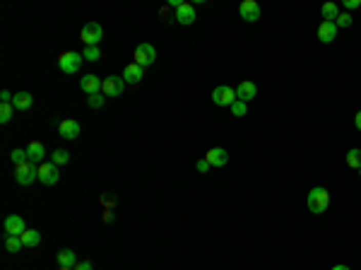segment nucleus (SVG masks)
I'll use <instances>...</instances> for the list:
<instances>
[{"instance_id": "nucleus-2", "label": "nucleus", "mask_w": 361, "mask_h": 270, "mask_svg": "<svg viewBox=\"0 0 361 270\" xmlns=\"http://www.w3.org/2000/svg\"><path fill=\"white\" fill-rule=\"evenodd\" d=\"M82 53H75V51H63L61 56H58V68L63 72H68V75H72V72L79 70V65H82Z\"/></svg>"}, {"instance_id": "nucleus-36", "label": "nucleus", "mask_w": 361, "mask_h": 270, "mask_svg": "<svg viewBox=\"0 0 361 270\" xmlns=\"http://www.w3.org/2000/svg\"><path fill=\"white\" fill-rule=\"evenodd\" d=\"M354 123H356V128H359V130H361V111L356 113V116H354Z\"/></svg>"}, {"instance_id": "nucleus-9", "label": "nucleus", "mask_w": 361, "mask_h": 270, "mask_svg": "<svg viewBox=\"0 0 361 270\" xmlns=\"http://www.w3.org/2000/svg\"><path fill=\"white\" fill-rule=\"evenodd\" d=\"M102 82H104V80H99L96 75H92V72H89V75H85V78L79 80V89H82L87 97L99 94V92H102Z\"/></svg>"}, {"instance_id": "nucleus-17", "label": "nucleus", "mask_w": 361, "mask_h": 270, "mask_svg": "<svg viewBox=\"0 0 361 270\" xmlns=\"http://www.w3.org/2000/svg\"><path fill=\"white\" fill-rule=\"evenodd\" d=\"M318 39H320L323 44L335 41V39H337V24H335V22H323L320 27H318Z\"/></svg>"}, {"instance_id": "nucleus-23", "label": "nucleus", "mask_w": 361, "mask_h": 270, "mask_svg": "<svg viewBox=\"0 0 361 270\" xmlns=\"http://www.w3.org/2000/svg\"><path fill=\"white\" fill-rule=\"evenodd\" d=\"M347 167L349 169H359L361 167V150H349L347 152Z\"/></svg>"}, {"instance_id": "nucleus-37", "label": "nucleus", "mask_w": 361, "mask_h": 270, "mask_svg": "<svg viewBox=\"0 0 361 270\" xmlns=\"http://www.w3.org/2000/svg\"><path fill=\"white\" fill-rule=\"evenodd\" d=\"M332 270H349V268H347V265H335Z\"/></svg>"}, {"instance_id": "nucleus-1", "label": "nucleus", "mask_w": 361, "mask_h": 270, "mask_svg": "<svg viewBox=\"0 0 361 270\" xmlns=\"http://www.w3.org/2000/svg\"><path fill=\"white\" fill-rule=\"evenodd\" d=\"M330 205V193L325 191V188H313V191L308 193V210L313 215H323L325 210H328Z\"/></svg>"}, {"instance_id": "nucleus-30", "label": "nucleus", "mask_w": 361, "mask_h": 270, "mask_svg": "<svg viewBox=\"0 0 361 270\" xmlns=\"http://www.w3.org/2000/svg\"><path fill=\"white\" fill-rule=\"evenodd\" d=\"M10 159H12L15 167H19V164H24V162H29V159H27V150H12Z\"/></svg>"}, {"instance_id": "nucleus-14", "label": "nucleus", "mask_w": 361, "mask_h": 270, "mask_svg": "<svg viewBox=\"0 0 361 270\" xmlns=\"http://www.w3.org/2000/svg\"><path fill=\"white\" fill-rule=\"evenodd\" d=\"M205 159L210 162V167H224L229 162V152L224 147H212V150H207Z\"/></svg>"}, {"instance_id": "nucleus-25", "label": "nucleus", "mask_w": 361, "mask_h": 270, "mask_svg": "<svg viewBox=\"0 0 361 270\" xmlns=\"http://www.w3.org/2000/svg\"><path fill=\"white\" fill-rule=\"evenodd\" d=\"M68 162H70V152H68V150H55L53 152V164H55V167L68 164Z\"/></svg>"}, {"instance_id": "nucleus-11", "label": "nucleus", "mask_w": 361, "mask_h": 270, "mask_svg": "<svg viewBox=\"0 0 361 270\" xmlns=\"http://www.w3.org/2000/svg\"><path fill=\"white\" fill-rule=\"evenodd\" d=\"M58 167H55L53 162H46V164H39V181L46 183V186H53L58 181Z\"/></svg>"}, {"instance_id": "nucleus-31", "label": "nucleus", "mask_w": 361, "mask_h": 270, "mask_svg": "<svg viewBox=\"0 0 361 270\" xmlns=\"http://www.w3.org/2000/svg\"><path fill=\"white\" fill-rule=\"evenodd\" d=\"M354 20H352V15H349V12H339V17L337 20H335V24H337V29L339 27H349V24H352Z\"/></svg>"}, {"instance_id": "nucleus-38", "label": "nucleus", "mask_w": 361, "mask_h": 270, "mask_svg": "<svg viewBox=\"0 0 361 270\" xmlns=\"http://www.w3.org/2000/svg\"><path fill=\"white\" fill-rule=\"evenodd\" d=\"M61 270H75V268H61Z\"/></svg>"}, {"instance_id": "nucleus-19", "label": "nucleus", "mask_w": 361, "mask_h": 270, "mask_svg": "<svg viewBox=\"0 0 361 270\" xmlns=\"http://www.w3.org/2000/svg\"><path fill=\"white\" fill-rule=\"evenodd\" d=\"M58 265L61 268H75L77 265V256L72 248H63V251H58Z\"/></svg>"}, {"instance_id": "nucleus-13", "label": "nucleus", "mask_w": 361, "mask_h": 270, "mask_svg": "<svg viewBox=\"0 0 361 270\" xmlns=\"http://www.w3.org/2000/svg\"><path fill=\"white\" fill-rule=\"evenodd\" d=\"M58 133H61V138H65V140H75L79 135V123L72 119H65L58 123Z\"/></svg>"}, {"instance_id": "nucleus-34", "label": "nucleus", "mask_w": 361, "mask_h": 270, "mask_svg": "<svg viewBox=\"0 0 361 270\" xmlns=\"http://www.w3.org/2000/svg\"><path fill=\"white\" fill-rule=\"evenodd\" d=\"M75 270H94V268H92V263H89V261H82V263L75 265Z\"/></svg>"}, {"instance_id": "nucleus-32", "label": "nucleus", "mask_w": 361, "mask_h": 270, "mask_svg": "<svg viewBox=\"0 0 361 270\" xmlns=\"http://www.w3.org/2000/svg\"><path fill=\"white\" fill-rule=\"evenodd\" d=\"M195 169L197 171H207V169H210V162H207V159H200V162L195 164Z\"/></svg>"}, {"instance_id": "nucleus-21", "label": "nucleus", "mask_w": 361, "mask_h": 270, "mask_svg": "<svg viewBox=\"0 0 361 270\" xmlns=\"http://www.w3.org/2000/svg\"><path fill=\"white\" fill-rule=\"evenodd\" d=\"M19 239H22L24 246H29V248H34V246H39V244H41V234L36 229L22 232V234H19Z\"/></svg>"}, {"instance_id": "nucleus-26", "label": "nucleus", "mask_w": 361, "mask_h": 270, "mask_svg": "<svg viewBox=\"0 0 361 270\" xmlns=\"http://www.w3.org/2000/svg\"><path fill=\"white\" fill-rule=\"evenodd\" d=\"M229 109H231V113H234V116H246V113H248V104L241 102V99H236V102L231 104Z\"/></svg>"}, {"instance_id": "nucleus-12", "label": "nucleus", "mask_w": 361, "mask_h": 270, "mask_svg": "<svg viewBox=\"0 0 361 270\" xmlns=\"http://www.w3.org/2000/svg\"><path fill=\"white\" fill-rule=\"evenodd\" d=\"M5 232H8V237H19L22 232H27V224L19 215H10L5 217Z\"/></svg>"}, {"instance_id": "nucleus-33", "label": "nucleus", "mask_w": 361, "mask_h": 270, "mask_svg": "<svg viewBox=\"0 0 361 270\" xmlns=\"http://www.w3.org/2000/svg\"><path fill=\"white\" fill-rule=\"evenodd\" d=\"M359 5H361L359 0H345V8H347V10H356Z\"/></svg>"}, {"instance_id": "nucleus-3", "label": "nucleus", "mask_w": 361, "mask_h": 270, "mask_svg": "<svg viewBox=\"0 0 361 270\" xmlns=\"http://www.w3.org/2000/svg\"><path fill=\"white\" fill-rule=\"evenodd\" d=\"M133 58H135L133 63H137L140 68H147V65H152L154 61H157V51H154L152 44H137Z\"/></svg>"}, {"instance_id": "nucleus-35", "label": "nucleus", "mask_w": 361, "mask_h": 270, "mask_svg": "<svg viewBox=\"0 0 361 270\" xmlns=\"http://www.w3.org/2000/svg\"><path fill=\"white\" fill-rule=\"evenodd\" d=\"M109 220H113V213H111V210H106V213H104V222H109Z\"/></svg>"}, {"instance_id": "nucleus-5", "label": "nucleus", "mask_w": 361, "mask_h": 270, "mask_svg": "<svg viewBox=\"0 0 361 270\" xmlns=\"http://www.w3.org/2000/svg\"><path fill=\"white\" fill-rule=\"evenodd\" d=\"M104 36V29H102V24L99 22H89L82 27V32H79V39L85 41L87 46H96L99 41H102Z\"/></svg>"}, {"instance_id": "nucleus-8", "label": "nucleus", "mask_w": 361, "mask_h": 270, "mask_svg": "<svg viewBox=\"0 0 361 270\" xmlns=\"http://www.w3.org/2000/svg\"><path fill=\"white\" fill-rule=\"evenodd\" d=\"M238 15L244 17L246 22H258L260 15H263V10H260V5L255 0H244L241 8H238Z\"/></svg>"}, {"instance_id": "nucleus-6", "label": "nucleus", "mask_w": 361, "mask_h": 270, "mask_svg": "<svg viewBox=\"0 0 361 270\" xmlns=\"http://www.w3.org/2000/svg\"><path fill=\"white\" fill-rule=\"evenodd\" d=\"M123 89H126V80L123 78H116V75H111L102 82V92L106 97H118L123 94Z\"/></svg>"}, {"instance_id": "nucleus-29", "label": "nucleus", "mask_w": 361, "mask_h": 270, "mask_svg": "<svg viewBox=\"0 0 361 270\" xmlns=\"http://www.w3.org/2000/svg\"><path fill=\"white\" fill-rule=\"evenodd\" d=\"M82 58H85V61H99V58H102V51H99V46H87Z\"/></svg>"}, {"instance_id": "nucleus-20", "label": "nucleus", "mask_w": 361, "mask_h": 270, "mask_svg": "<svg viewBox=\"0 0 361 270\" xmlns=\"http://www.w3.org/2000/svg\"><path fill=\"white\" fill-rule=\"evenodd\" d=\"M32 104H34V97L29 92H17L15 99H12V106H15L17 111H27Z\"/></svg>"}, {"instance_id": "nucleus-22", "label": "nucleus", "mask_w": 361, "mask_h": 270, "mask_svg": "<svg viewBox=\"0 0 361 270\" xmlns=\"http://www.w3.org/2000/svg\"><path fill=\"white\" fill-rule=\"evenodd\" d=\"M339 17V8L335 3H325L323 5V22H335Z\"/></svg>"}, {"instance_id": "nucleus-24", "label": "nucleus", "mask_w": 361, "mask_h": 270, "mask_svg": "<svg viewBox=\"0 0 361 270\" xmlns=\"http://www.w3.org/2000/svg\"><path fill=\"white\" fill-rule=\"evenodd\" d=\"M22 246H24V244H22V239H19V237H8V239H5V248H8L10 254H17Z\"/></svg>"}, {"instance_id": "nucleus-10", "label": "nucleus", "mask_w": 361, "mask_h": 270, "mask_svg": "<svg viewBox=\"0 0 361 270\" xmlns=\"http://www.w3.org/2000/svg\"><path fill=\"white\" fill-rule=\"evenodd\" d=\"M44 157H46V147H44L41 140H32V143L27 145V159H29L32 164L39 167L41 162H44Z\"/></svg>"}, {"instance_id": "nucleus-39", "label": "nucleus", "mask_w": 361, "mask_h": 270, "mask_svg": "<svg viewBox=\"0 0 361 270\" xmlns=\"http://www.w3.org/2000/svg\"><path fill=\"white\" fill-rule=\"evenodd\" d=\"M356 171H359V174H361V167H359V169H356Z\"/></svg>"}, {"instance_id": "nucleus-28", "label": "nucleus", "mask_w": 361, "mask_h": 270, "mask_svg": "<svg viewBox=\"0 0 361 270\" xmlns=\"http://www.w3.org/2000/svg\"><path fill=\"white\" fill-rule=\"evenodd\" d=\"M12 113H15V106L12 104H0V121L3 123H8L12 119Z\"/></svg>"}, {"instance_id": "nucleus-7", "label": "nucleus", "mask_w": 361, "mask_h": 270, "mask_svg": "<svg viewBox=\"0 0 361 270\" xmlns=\"http://www.w3.org/2000/svg\"><path fill=\"white\" fill-rule=\"evenodd\" d=\"M212 102L217 104V106H231V104L236 102V89L222 85V87H217L212 92Z\"/></svg>"}, {"instance_id": "nucleus-16", "label": "nucleus", "mask_w": 361, "mask_h": 270, "mask_svg": "<svg viewBox=\"0 0 361 270\" xmlns=\"http://www.w3.org/2000/svg\"><path fill=\"white\" fill-rule=\"evenodd\" d=\"M176 22L180 24H193L195 22V8L190 3H180L176 8Z\"/></svg>"}, {"instance_id": "nucleus-15", "label": "nucleus", "mask_w": 361, "mask_h": 270, "mask_svg": "<svg viewBox=\"0 0 361 270\" xmlns=\"http://www.w3.org/2000/svg\"><path fill=\"white\" fill-rule=\"evenodd\" d=\"M255 94H258V87H255V82H251V80H246V82H241L238 87H236V99H241V102H251V99H255Z\"/></svg>"}, {"instance_id": "nucleus-18", "label": "nucleus", "mask_w": 361, "mask_h": 270, "mask_svg": "<svg viewBox=\"0 0 361 270\" xmlns=\"http://www.w3.org/2000/svg\"><path fill=\"white\" fill-rule=\"evenodd\" d=\"M142 72H145V68H140L137 63H130L126 70H123L121 78L126 80V82H130V85H135V82H140V80H142Z\"/></svg>"}, {"instance_id": "nucleus-4", "label": "nucleus", "mask_w": 361, "mask_h": 270, "mask_svg": "<svg viewBox=\"0 0 361 270\" xmlns=\"http://www.w3.org/2000/svg\"><path fill=\"white\" fill-rule=\"evenodd\" d=\"M34 179H39V167L32 162H24L19 167H15V181L19 186H29Z\"/></svg>"}, {"instance_id": "nucleus-27", "label": "nucleus", "mask_w": 361, "mask_h": 270, "mask_svg": "<svg viewBox=\"0 0 361 270\" xmlns=\"http://www.w3.org/2000/svg\"><path fill=\"white\" fill-rule=\"evenodd\" d=\"M104 102H106V94H104V92H99V94H92V97H87V104H89L92 109H102Z\"/></svg>"}]
</instances>
